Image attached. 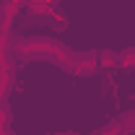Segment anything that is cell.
<instances>
[{"label":"cell","instance_id":"cell-10","mask_svg":"<svg viewBox=\"0 0 135 135\" xmlns=\"http://www.w3.org/2000/svg\"><path fill=\"white\" fill-rule=\"evenodd\" d=\"M42 3H47V5H52V8H57V3H60V0H42Z\"/></svg>","mask_w":135,"mask_h":135},{"label":"cell","instance_id":"cell-8","mask_svg":"<svg viewBox=\"0 0 135 135\" xmlns=\"http://www.w3.org/2000/svg\"><path fill=\"white\" fill-rule=\"evenodd\" d=\"M0 135H11V109H8V104L0 107Z\"/></svg>","mask_w":135,"mask_h":135},{"label":"cell","instance_id":"cell-1","mask_svg":"<svg viewBox=\"0 0 135 135\" xmlns=\"http://www.w3.org/2000/svg\"><path fill=\"white\" fill-rule=\"evenodd\" d=\"M18 62H34V60H50L55 65H65L68 60L73 57V50L65 47L62 42L50 39V36H29V39H21L16 47H13Z\"/></svg>","mask_w":135,"mask_h":135},{"label":"cell","instance_id":"cell-6","mask_svg":"<svg viewBox=\"0 0 135 135\" xmlns=\"http://www.w3.org/2000/svg\"><path fill=\"white\" fill-rule=\"evenodd\" d=\"M47 23L55 26V29H65V26H68V16L60 11V8H52L50 16H47Z\"/></svg>","mask_w":135,"mask_h":135},{"label":"cell","instance_id":"cell-9","mask_svg":"<svg viewBox=\"0 0 135 135\" xmlns=\"http://www.w3.org/2000/svg\"><path fill=\"white\" fill-rule=\"evenodd\" d=\"M94 135H125L122 133V127H119L117 122H109V125H104V127H99Z\"/></svg>","mask_w":135,"mask_h":135},{"label":"cell","instance_id":"cell-5","mask_svg":"<svg viewBox=\"0 0 135 135\" xmlns=\"http://www.w3.org/2000/svg\"><path fill=\"white\" fill-rule=\"evenodd\" d=\"M96 62H99V68H114L117 65V52H112V50L96 52Z\"/></svg>","mask_w":135,"mask_h":135},{"label":"cell","instance_id":"cell-7","mask_svg":"<svg viewBox=\"0 0 135 135\" xmlns=\"http://www.w3.org/2000/svg\"><path fill=\"white\" fill-rule=\"evenodd\" d=\"M117 125L122 127V133H135V107L117 119Z\"/></svg>","mask_w":135,"mask_h":135},{"label":"cell","instance_id":"cell-11","mask_svg":"<svg viewBox=\"0 0 135 135\" xmlns=\"http://www.w3.org/2000/svg\"><path fill=\"white\" fill-rule=\"evenodd\" d=\"M5 104H8V96H3V94H0V107H5Z\"/></svg>","mask_w":135,"mask_h":135},{"label":"cell","instance_id":"cell-3","mask_svg":"<svg viewBox=\"0 0 135 135\" xmlns=\"http://www.w3.org/2000/svg\"><path fill=\"white\" fill-rule=\"evenodd\" d=\"M117 68L133 73L135 70V47H125L122 52H117Z\"/></svg>","mask_w":135,"mask_h":135},{"label":"cell","instance_id":"cell-4","mask_svg":"<svg viewBox=\"0 0 135 135\" xmlns=\"http://www.w3.org/2000/svg\"><path fill=\"white\" fill-rule=\"evenodd\" d=\"M52 11V5H47V3H42V0H29L26 3V13L34 18H47Z\"/></svg>","mask_w":135,"mask_h":135},{"label":"cell","instance_id":"cell-2","mask_svg":"<svg viewBox=\"0 0 135 135\" xmlns=\"http://www.w3.org/2000/svg\"><path fill=\"white\" fill-rule=\"evenodd\" d=\"M62 70L78 78H88V75H96L101 68L96 62V52H73V57L62 65Z\"/></svg>","mask_w":135,"mask_h":135}]
</instances>
